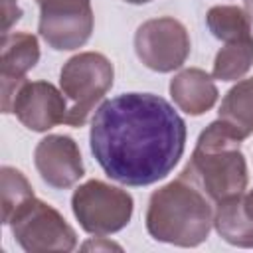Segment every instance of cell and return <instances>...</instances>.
I'll return each instance as SVG.
<instances>
[{"label":"cell","instance_id":"cell-1","mask_svg":"<svg viewBox=\"0 0 253 253\" xmlns=\"http://www.w3.org/2000/svg\"><path fill=\"white\" fill-rule=\"evenodd\" d=\"M89 146L111 180L134 188L150 186L180 162L186 123L158 95L123 93L95 109Z\"/></svg>","mask_w":253,"mask_h":253},{"label":"cell","instance_id":"cell-9","mask_svg":"<svg viewBox=\"0 0 253 253\" xmlns=\"http://www.w3.org/2000/svg\"><path fill=\"white\" fill-rule=\"evenodd\" d=\"M12 113L26 128L45 132L65 123L69 107L63 91L49 81H26L12 101Z\"/></svg>","mask_w":253,"mask_h":253},{"label":"cell","instance_id":"cell-17","mask_svg":"<svg viewBox=\"0 0 253 253\" xmlns=\"http://www.w3.org/2000/svg\"><path fill=\"white\" fill-rule=\"evenodd\" d=\"M0 184H2V223L8 225L14 211L34 198V188L28 182V178L14 166H2L0 168Z\"/></svg>","mask_w":253,"mask_h":253},{"label":"cell","instance_id":"cell-13","mask_svg":"<svg viewBox=\"0 0 253 253\" xmlns=\"http://www.w3.org/2000/svg\"><path fill=\"white\" fill-rule=\"evenodd\" d=\"M213 227L221 239L241 249H253V219L245 211L243 194L221 200L213 210Z\"/></svg>","mask_w":253,"mask_h":253},{"label":"cell","instance_id":"cell-10","mask_svg":"<svg viewBox=\"0 0 253 253\" xmlns=\"http://www.w3.org/2000/svg\"><path fill=\"white\" fill-rule=\"evenodd\" d=\"M34 164L42 180L55 190L71 188L85 174L81 150L67 134H47L42 138L34 150Z\"/></svg>","mask_w":253,"mask_h":253},{"label":"cell","instance_id":"cell-7","mask_svg":"<svg viewBox=\"0 0 253 253\" xmlns=\"http://www.w3.org/2000/svg\"><path fill=\"white\" fill-rule=\"evenodd\" d=\"M134 51L152 71L170 73L180 69L190 55L188 30L172 16L146 20L134 34Z\"/></svg>","mask_w":253,"mask_h":253},{"label":"cell","instance_id":"cell-4","mask_svg":"<svg viewBox=\"0 0 253 253\" xmlns=\"http://www.w3.org/2000/svg\"><path fill=\"white\" fill-rule=\"evenodd\" d=\"M113 63L97 51H81L69 57L59 73V87L71 101L65 125L83 126L95 107L113 87Z\"/></svg>","mask_w":253,"mask_h":253},{"label":"cell","instance_id":"cell-5","mask_svg":"<svg viewBox=\"0 0 253 253\" xmlns=\"http://www.w3.org/2000/svg\"><path fill=\"white\" fill-rule=\"evenodd\" d=\"M71 210L83 231L105 237L128 225L134 202L126 190L93 178L73 192Z\"/></svg>","mask_w":253,"mask_h":253},{"label":"cell","instance_id":"cell-22","mask_svg":"<svg viewBox=\"0 0 253 253\" xmlns=\"http://www.w3.org/2000/svg\"><path fill=\"white\" fill-rule=\"evenodd\" d=\"M36 2H38V6H40V4H43V2H49V0H36Z\"/></svg>","mask_w":253,"mask_h":253},{"label":"cell","instance_id":"cell-21","mask_svg":"<svg viewBox=\"0 0 253 253\" xmlns=\"http://www.w3.org/2000/svg\"><path fill=\"white\" fill-rule=\"evenodd\" d=\"M128 4H146V2H152V0H125Z\"/></svg>","mask_w":253,"mask_h":253},{"label":"cell","instance_id":"cell-12","mask_svg":"<svg viewBox=\"0 0 253 253\" xmlns=\"http://www.w3.org/2000/svg\"><path fill=\"white\" fill-rule=\"evenodd\" d=\"M217 87L213 75L200 67H188L176 73L170 81V97L174 105L190 117L208 113L217 101Z\"/></svg>","mask_w":253,"mask_h":253},{"label":"cell","instance_id":"cell-19","mask_svg":"<svg viewBox=\"0 0 253 253\" xmlns=\"http://www.w3.org/2000/svg\"><path fill=\"white\" fill-rule=\"evenodd\" d=\"M243 206H245V211L249 213V217L253 219V190L243 194Z\"/></svg>","mask_w":253,"mask_h":253},{"label":"cell","instance_id":"cell-6","mask_svg":"<svg viewBox=\"0 0 253 253\" xmlns=\"http://www.w3.org/2000/svg\"><path fill=\"white\" fill-rule=\"evenodd\" d=\"M8 225L12 227L14 239L28 253H67L77 245V233L65 217L53 206L38 200L36 196L14 211Z\"/></svg>","mask_w":253,"mask_h":253},{"label":"cell","instance_id":"cell-3","mask_svg":"<svg viewBox=\"0 0 253 253\" xmlns=\"http://www.w3.org/2000/svg\"><path fill=\"white\" fill-rule=\"evenodd\" d=\"M213 204L245 192L249 176L241 140L217 119L198 136L194 152L180 172Z\"/></svg>","mask_w":253,"mask_h":253},{"label":"cell","instance_id":"cell-15","mask_svg":"<svg viewBox=\"0 0 253 253\" xmlns=\"http://www.w3.org/2000/svg\"><path fill=\"white\" fill-rule=\"evenodd\" d=\"M206 24L211 36L221 40L223 43L253 36L251 20L239 6H211L206 14Z\"/></svg>","mask_w":253,"mask_h":253},{"label":"cell","instance_id":"cell-8","mask_svg":"<svg viewBox=\"0 0 253 253\" xmlns=\"http://www.w3.org/2000/svg\"><path fill=\"white\" fill-rule=\"evenodd\" d=\"M91 0H49L40 4L38 32L55 51L79 49L93 32Z\"/></svg>","mask_w":253,"mask_h":253},{"label":"cell","instance_id":"cell-18","mask_svg":"<svg viewBox=\"0 0 253 253\" xmlns=\"http://www.w3.org/2000/svg\"><path fill=\"white\" fill-rule=\"evenodd\" d=\"M2 16H4V34H10V28L22 18V8L18 0H2Z\"/></svg>","mask_w":253,"mask_h":253},{"label":"cell","instance_id":"cell-16","mask_svg":"<svg viewBox=\"0 0 253 253\" xmlns=\"http://www.w3.org/2000/svg\"><path fill=\"white\" fill-rule=\"evenodd\" d=\"M253 65V36L225 43L213 59V79L237 81Z\"/></svg>","mask_w":253,"mask_h":253},{"label":"cell","instance_id":"cell-2","mask_svg":"<svg viewBox=\"0 0 253 253\" xmlns=\"http://www.w3.org/2000/svg\"><path fill=\"white\" fill-rule=\"evenodd\" d=\"M144 221L146 231L156 241L198 247L213 227V206L192 180L180 174L152 192Z\"/></svg>","mask_w":253,"mask_h":253},{"label":"cell","instance_id":"cell-11","mask_svg":"<svg viewBox=\"0 0 253 253\" xmlns=\"http://www.w3.org/2000/svg\"><path fill=\"white\" fill-rule=\"evenodd\" d=\"M40 61V43L34 34L10 32L2 36L0 55V85L2 113H12V101L18 89L26 83V73Z\"/></svg>","mask_w":253,"mask_h":253},{"label":"cell","instance_id":"cell-20","mask_svg":"<svg viewBox=\"0 0 253 253\" xmlns=\"http://www.w3.org/2000/svg\"><path fill=\"white\" fill-rule=\"evenodd\" d=\"M243 4H245V12H247V16H249V20H251V24H253V0H243Z\"/></svg>","mask_w":253,"mask_h":253},{"label":"cell","instance_id":"cell-14","mask_svg":"<svg viewBox=\"0 0 253 253\" xmlns=\"http://www.w3.org/2000/svg\"><path fill=\"white\" fill-rule=\"evenodd\" d=\"M217 115L239 140L253 134V77L237 81L223 95Z\"/></svg>","mask_w":253,"mask_h":253}]
</instances>
